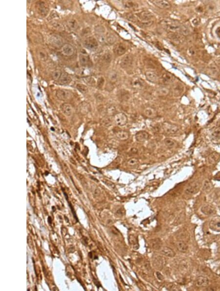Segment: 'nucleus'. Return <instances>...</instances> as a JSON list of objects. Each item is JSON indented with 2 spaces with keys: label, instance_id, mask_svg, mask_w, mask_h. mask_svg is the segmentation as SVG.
I'll use <instances>...</instances> for the list:
<instances>
[{
  "label": "nucleus",
  "instance_id": "obj_1",
  "mask_svg": "<svg viewBox=\"0 0 220 291\" xmlns=\"http://www.w3.org/2000/svg\"><path fill=\"white\" fill-rule=\"evenodd\" d=\"M161 25L166 31L172 33L180 32L183 35H187L189 31L184 26L181 25L178 21L171 19H165L161 22Z\"/></svg>",
  "mask_w": 220,
  "mask_h": 291
},
{
  "label": "nucleus",
  "instance_id": "obj_2",
  "mask_svg": "<svg viewBox=\"0 0 220 291\" xmlns=\"http://www.w3.org/2000/svg\"><path fill=\"white\" fill-rule=\"evenodd\" d=\"M137 17L139 18L138 23L143 26H149L153 24V18L154 16L152 13L148 11H143L137 14Z\"/></svg>",
  "mask_w": 220,
  "mask_h": 291
},
{
  "label": "nucleus",
  "instance_id": "obj_3",
  "mask_svg": "<svg viewBox=\"0 0 220 291\" xmlns=\"http://www.w3.org/2000/svg\"><path fill=\"white\" fill-rule=\"evenodd\" d=\"M56 96L59 100L67 101L72 99L73 98V93L69 90L66 89H58L56 92Z\"/></svg>",
  "mask_w": 220,
  "mask_h": 291
},
{
  "label": "nucleus",
  "instance_id": "obj_4",
  "mask_svg": "<svg viewBox=\"0 0 220 291\" xmlns=\"http://www.w3.org/2000/svg\"><path fill=\"white\" fill-rule=\"evenodd\" d=\"M83 46L90 50H95L98 46L97 40L94 37H88L83 41Z\"/></svg>",
  "mask_w": 220,
  "mask_h": 291
},
{
  "label": "nucleus",
  "instance_id": "obj_5",
  "mask_svg": "<svg viewBox=\"0 0 220 291\" xmlns=\"http://www.w3.org/2000/svg\"><path fill=\"white\" fill-rule=\"evenodd\" d=\"M162 127L164 132L168 134H174L179 130L177 126L169 122H164L162 123Z\"/></svg>",
  "mask_w": 220,
  "mask_h": 291
},
{
  "label": "nucleus",
  "instance_id": "obj_6",
  "mask_svg": "<svg viewBox=\"0 0 220 291\" xmlns=\"http://www.w3.org/2000/svg\"><path fill=\"white\" fill-rule=\"evenodd\" d=\"M114 120L115 123L118 126H123L127 123V116L124 113H118L114 115Z\"/></svg>",
  "mask_w": 220,
  "mask_h": 291
},
{
  "label": "nucleus",
  "instance_id": "obj_7",
  "mask_svg": "<svg viewBox=\"0 0 220 291\" xmlns=\"http://www.w3.org/2000/svg\"><path fill=\"white\" fill-rule=\"evenodd\" d=\"M201 184L199 182L196 181L190 183L186 188L185 192L188 195H194L198 193L201 188Z\"/></svg>",
  "mask_w": 220,
  "mask_h": 291
},
{
  "label": "nucleus",
  "instance_id": "obj_8",
  "mask_svg": "<svg viewBox=\"0 0 220 291\" xmlns=\"http://www.w3.org/2000/svg\"><path fill=\"white\" fill-rule=\"evenodd\" d=\"M49 42L52 46L57 48L62 47V46L64 45L62 38L57 35H50Z\"/></svg>",
  "mask_w": 220,
  "mask_h": 291
},
{
  "label": "nucleus",
  "instance_id": "obj_9",
  "mask_svg": "<svg viewBox=\"0 0 220 291\" xmlns=\"http://www.w3.org/2000/svg\"><path fill=\"white\" fill-rule=\"evenodd\" d=\"M77 110L82 115H86L91 110V106L89 103L83 101L78 105Z\"/></svg>",
  "mask_w": 220,
  "mask_h": 291
},
{
  "label": "nucleus",
  "instance_id": "obj_10",
  "mask_svg": "<svg viewBox=\"0 0 220 291\" xmlns=\"http://www.w3.org/2000/svg\"><path fill=\"white\" fill-rule=\"evenodd\" d=\"M36 4L38 12L41 15L45 16L47 14L49 10V7L46 3L43 1H38Z\"/></svg>",
  "mask_w": 220,
  "mask_h": 291
},
{
  "label": "nucleus",
  "instance_id": "obj_11",
  "mask_svg": "<svg viewBox=\"0 0 220 291\" xmlns=\"http://www.w3.org/2000/svg\"><path fill=\"white\" fill-rule=\"evenodd\" d=\"M127 50V48L126 45L123 43H120L115 45L114 47V51L115 54L117 56H122L126 53Z\"/></svg>",
  "mask_w": 220,
  "mask_h": 291
},
{
  "label": "nucleus",
  "instance_id": "obj_12",
  "mask_svg": "<svg viewBox=\"0 0 220 291\" xmlns=\"http://www.w3.org/2000/svg\"><path fill=\"white\" fill-rule=\"evenodd\" d=\"M133 57L130 54L124 56L121 60L120 65L122 68L126 69L129 68L133 63Z\"/></svg>",
  "mask_w": 220,
  "mask_h": 291
},
{
  "label": "nucleus",
  "instance_id": "obj_13",
  "mask_svg": "<svg viewBox=\"0 0 220 291\" xmlns=\"http://www.w3.org/2000/svg\"><path fill=\"white\" fill-rule=\"evenodd\" d=\"M209 280L207 277L200 276L197 277L196 280L195 285L198 288H205L208 285Z\"/></svg>",
  "mask_w": 220,
  "mask_h": 291
},
{
  "label": "nucleus",
  "instance_id": "obj_14",
  "mask_svg": "<svg viewBox=\"0 0 220 291\" xmlns=\"http://www.w3.org/2000/svg\"><path fill=\"white\" fill-rule=\"evenodd\" d=\"M62 52L64 56L70 57L75 54V48L72 45L65 44L62 47Z\"/></svg>",
  "mask_w": 220,
  "mask_h": 291
},
{
  "label": "nucleus",
  "instance_id": "obj_15",
  "mask_svg": "<svg viewBox=\"0 0 220 291\" xmlns=\"http://www.w3.org/2000/svg\"><path fill=\"white\" fill-rule=\"evenodd\" d=\"M209 226L214 231L220 232V218L216 217L212 219L209 223Z\"/></svg>",
  "mask_w": 220,
  "mask_h": 291
},
{
  "label": "nucleus",
  "instance_id": "obj_16",
  "mask_svg": "<svg viewBox=\"0 0 220 291\" xmlns=\"http://www.w3.org/2000/svg\"><path fill=\"white\" fill-rule=\"evenodd\" d=\"M143 114L146 117L150 119L156 118L158 115L156 110L152 107H146L143 111Z\"/></svg>",
  "mask_w": 220,
  "mask_h": 291
},
{
  "label": "nucleus",
  "instance_id": "obj_17",
  "mask_svg": "<svg viewBox=\"0 0 220 291\" xmlns=\"http://www.w3.org/2000/svg\"><path fill=\"white\" fill-rule=\"evenodd\" d=\"M135 138L137 141L143 142L148 140L149 138V134L145 131H140L136 133Z\"/></svg>",
  "mask_w": 220,
  "mask_h": 291
},
{
  "label": "nucleus",
  "instance_id": "obj_18",
  "mask_svg": "<svg viewBox=\"0 0 220 291\" xmlns=\"http://www.w3.org/2000/svg\"><path fill=\"white\" fill-rule=\"evenodd\" d=\"M60 85H67L69 84L72 82V78L68 73H62L61 76L58 80Z\"/></svg>",
  "mask_w": 220,
  "mask_h": 291
},
{
  "label": "nucleus",
  "instance_id": "obj_19",
  "mask_svg": "<svg viewBox=\"0 0 220 291\" xmlns=\"http://www.w3.org/2000/svg\"><path fill=\"white\" fill-rule=\"evenodd\" d=\"M174 76L169 73L165 72L162 74L161 78V81L166 85L172 83L175 81Z\"/></svg>",
  "mask_w": 220,
  "mask_h": 291
},
{
  "label": "nucleus",
  "instance_id": "obj_20",
  "mask_svg": "<svg viewBox=\"0 0 220 291\" xmlns=\"http://www.w3.org/2000/svg\"><path fill=\"white\" fill-rule=\"evenodd\" d=\"M61 111L67 116H70L72 113V107L71 104L68 103H64L60 107Z\"/></svg>",
  "mask_w": 220,
  "mask_h": 291
},
{
  "label": "nucleus",
  "instance_id": "obj_21",
  "mask_svg": "<svg viewBox=\"0 0 220 291\" xmlns=\"http://www.w3.org/2000/svg\"><path fill=\"white\" fill-rule=\"evenodd\" d=\"M184 90L183 85L180 83H177L174 85L172 88L173 94L175 97H178L182 94Z\"/></svg>",
  "mask_w": 220,
  "mask_h": 291
},
{
  "label": "nucleus",
  "instance_id": "obj_22",
  "mask_svg": "<svg viewBox=\"0 0 220 291\" xmlns=\"http://www.w3.org/2000/svg\"><path fill=\"white\" fill-rule=\"evenodd\" d=\"M145 76L147 80L152 83L158 82L159 79L157 74L153 71H147L145 72Z\"/></svg>",
  "mask_w": 220,
  "mask_h": 291
},
{
  "label": "nucleus",
  "instance_id": "obj_23",
  "mask_svg": "<svg viewBox=\"0 0 220 291\" xmlns=\"http://www.w3.org/2000/svg\"><path fill=\"white\" fill-rule=\"evenodd\" d=\"M151 2L157 7L162 9H168L170 8L171 4L166 1H151Z\"/></svg>",
  "mask_w": 220,
  "mask_h": 291
},
{
  "label": "nucleus",
  "instance_id": "obj_24",
  "mask_svg": "<svg viewBox=\"0 0 220 291\" xmlns=\"http://www.w3.org/2000/svg\"><path fill=\"white\" fill-rule=\"evenodd\" d=\"M116 137L121 141H126L130 137V134L125 130H119L115 133Z\"/></svg>",
  "mask_w": 220,
  "mask_h": 291
},
{
  "label": "nucleus",
  "instance_id": "obj_25",
  "mask_svg": "<svg viewBox=\"0 0 220 291\" xmlns=\"http://www.w3.org/2000/svg\"><path fill=\"white\" fill-rule=\"evenodd\" d=\"M176 247L180 252H186L188 250V245L186 242L183 240L178 241L176 243Z\"/></svg>",
  "mask_w": 220,
  "mask_h": 291
},
{
  "label": "nucleus",
  "instance_id": "obj_26",
  "mask_svg": "<svg viewBox=\"0 0 220 291\" xmlns=\"http://www.w3.org/2000/svg\"><path fill=\"white\" fill-rule=\"evenodd\" d=\"M132 84L133 87L137 89H142L143 87H144L145 85V82L144 81L139 78H137L133 79Z\"/></svg>",
  "mask_w": 220,
  "mask_h": 291
},
{
  "label": "nucleus",
  "instance_id": "obj_27",
  "mask_svg": "<svg viewBox=\"0 0 220 291\" xmlns=\"http://www.w3.org/2000/svg\"><path fill=\"white\" fill-rule=\"evenodd\" d=\"M201 211L203 213L207 215H212L215 213L214 208L210 205H204L201 209Z\"/></svg>",
  "mask_w": 220,
  "mask_h": 291
},
{
  "label": "nucleus",
  "instance_id": "obj_28",
  "mask_svg": "<svg viewBox=\"0 0 220 291\" xmlns=\"http://www.w3.org/2000/svg\"><path fill=\"white\" fill-rule=\"evenodd\" d=\"M118 98L122 101H127L130 98V94L127 90H121L118 93Z\"/></svg>",
  "mask_w": 220,
  "mask_h": 291
},
{
  "label": "nucleus",
  "instance_id": "obj_29",
  "mask_svg": "<svg viewBox=\"0 0 220 291\" xmlns=\"http://www.w3.org/2000/svg\"><path fill=\"white\" fill-rule=\"evenodd\" d=\"M162 252L164 255H165L166 256L169 257H173L176 255V254L174 252V251L168 247H165L163 248L162 250Z\"/></svg>",
  "mask_w": 220,
  "mask_h": 291
},
{
  "label": "nucleus",
  "instance_id": "obj_30",
  "mask_svg": "<svg viewBox=\"0 0 220 291\" xmlns=\"http://www.w3.org/2000/svg\"><path fill=\"white\" fill-rule=\"evenodd\" d=\"M220 159V155L218 153H214L211 154L208 158V162L211 164H215L219 161Z\"/></svg>",
  "mask_w": 220,
  "mask_h": 291
},
{
  "label": "nucleus",
  "instance_id": "obj_31",
  "mask_svg": "<svg viewBox=\"0 0 220 291\" xmlns=\"http://www.w3.org/2000/svg\"><path fill=\"white\" fill-rule=\"evenodd\" d=\"M79 61L81 65L83 66H87L89 64L90 58L87 55L80 54L79 56Z\"/></svg>",
  "mask_w": 220,
  "mask_h": 291
},
{
  "label": "nucleus",
  "instance_id": "obj_32",
  "mask_svg": "<svg viewBox=\"0 0 220 291\" xmlns=\"http://www.w3.org/2000/svg\"><path fill=\"white\" fill-rule=\"evenodd\" d=\"M208 73L211 76L217 77L219 75V70L215 65H211L208 69Z\"/></svg>",
  "mask_w": 220,
  "mask_h": 291
},
{
  "label": "nucleus",
  "instance_id": "obj_33",
  "mask_svg": "<svg viewBox=\"0 0 220 291\" xmlns=\"http://www.w3.org/2000/svg\"><path fill=\"white\" fill-rule=\"evenodd\" d=\"M151 245L155 250H161L162 248V242L159 238L155 239L154 240H152Z\"/></svg>",
  "mask_w": 220,
  "mask_h": 291
},
{
  "label": "nucleus",
  "instance_id": "obj_34",
  "mask_svg": "<svg viewBox=\"0 0 220 291\" xmlns=\"http://www.w3.org/2000/svg\"><path fill=\"white\" fill-rule=\"evenodd\" d=\"M106 42L109 44H113L116 41V37L115 35L110 32H108L106 35Z\"/></svg>",
  "mask_w": 220,
  "mask_h": 291
},
{
  "label": "nucleus",
  "instance_id": "obj_35",
  "mask_svg": "<svg viewBox=\"0 0 220 291\" xmlns=\"http://www.w3.org/2000/svg\"><path fill=\"white\" fill-rule=\"evenodd\" d=\"M165 145L169 148H174L176 146V142L174 140H172L170 138L165 139L164 140Z\"/></svg>",
  "mask_w": 220,
  "mask_h": 291
},
{
  "label": "nucleus",
  "instance_id": "obj_36",
  "mask_svg": "<svg viewBox=\"0 0 220 291\" xmlns=\"http://www.w3.org/2000/svg\"><path fill=\"white\" fill-rule=\"evenodd\" d=\"M67 25L71 29L75 30L78 27V25L76 20L75 19H71L68 20L67 22Z\"/></svg>",
  "mask_w": 220,
  "mask_h": 291
},
{
  "label": "nucleus",
  "instance_id": "obj_37",
  "mask_svg": "<svg viewBox=\"0 0 220 291\" xmlns=\"http://www.w3.org/2000/svg\"><path fill=\"white\" fill-rule=\"evenodd\" d=\"M158 94L160 96H167L169 93V90L168 88L165 87H161L158 89L157 91Z\"/></svg>",
  "mask_w": 220,
  "mask_h": 291
},
{
  "label": "nucleus",
  "instance_id": "obj_38",
  "mask_svg": "<svg viewBox=\"0 0 220 291\" xmlns=\"http://www.w3.org/2000/svg\"><path fill=\"white\" fill-rule=\"evenodd\" d=\"M108 78L111 83H115L118 80V75L115 72H112L109 74Z\"/></svg>",
  "mask_w": 220,
  "mask_h": 291
},
{
  "label": "nucleus",
  "instance_id": "obj_39",
  "mask_svg": "<svg viewBox=\"0 0 220 291\" xmlns=\"http://www.w3.org/2000/svg\"><path fill=\"white\" fill-rule=\"evenodd\" d=\"M76 88H77L78 90L82 94H86V93L88 92V88L87 86H86L85 85L80 84V83L77 84L76 85Z\"/></svg>",
  "mask_w": 220,
  "mask_h": 291
},
{
  "label": "nucleus",
  "instance_id": "obj_40",
  "mask_svg": "<svg viewBox=\"0 0 220 291\" xmlns=\"http://www.w3.org/2000/svg\"><path fill=\"white\" fill-rule=\"evenodd\" d=\"M124 6L125 7L127 8H135L137 7V4H136L135 2L133 1H124Z\"/></svg>",
  "mask_w": 220,
  "mask_h": 291
},
{
  "label": "nucleus",
  "instance_id": "obj_41",
  "mask_svg": "<svg viewBox=\"0 0 220 291\" xmlns=\"http://www.w3.org/2000/svg\"><path fill=\"white\" fill-rule=\"evenodd\" d=\"M51 26L54 29L59 31H62L64 30V27L62 24L57 21H54L51 23Z\"/></svg>",
  "mask_w": 220,
  "mask_h": 291
},
{
  "label": "nucleus",
  "instance_id": "obj_42",
  "mask_svg": "<svg viewBox=\"0 0 220 291\" xmlns=\"http://www.w3.org/2000/svg\"><path fill=\"white\" fill-rule=\"evenodd\" d=\"M38 57L39 59L42 61H46L48 58L47 54L44 50H41L38 51Z\"/></svg>",
  "mask_w": 220,
  "mask_h": 291
},
{
  "label": "nucleus",
  "instance_id": "obj_43",
  "mask_svg": "<svg viewBox=\"0 0 220 291\" xmlns=\"http://www.w3.org/2000/svg\"><path fill=\"white\" fill-rule=\"evenodd\" d=\"M127 163L128 166L133 167L136 166L139 164V160L136 158H131L128 160Z\"/></svg>",
  "mask_w": 220,
  "mask_h": 291
},
{
  "label": "nucleus",
  "instance_id": "obj_44",
  "mask_svg": "<svg viewBox=\"0 0 220 291\" xmlns=\"http://www.w3.org/2000/svg\"><path fill=\"white\" fill-rule=\"evenodd\" d=\"M212 137L216 140H220V127L216 128L212 132Z\"/></svg>",
  "mask_w": 220,
  "mask_h": 291
},
{
  "label": "nucleus",
  "instance_id": "obj_45",
  "mask_svg": "<svg viewBox=\"0 0 220 291\" xmlns=\"http://www.w3.org/2000/svg\"><path fill=\"white\" fill-rule=\"evenodd\" d=\"M84 80L85 82L89 85L93 86L96 83V81H94V79L91 76L86 77V78H84Z\"/></svg>",
  "mask_w": 220,
  "mask_h": 291
},
{
  "label": "nucleus",
  "instance_id": "obj_46",
  "mask_svg": "<svg viewBox=\"0 0 220 291\" xmlns=\"http://www.w3.org/2000/svg\"><path fill=\"white\" fill-rule=\"evenodd\" d=\"M106 112L109 115H114L116 112V108L114 105H110L107 108Z\"/></svg>",
  "mask_w": 220,
  "mask_h": 291
},
{
  "label": "nucleus",
  "instance_id": "obj_47",
  "mask_svg": "<svg viewBox=\"0 0 220 291\" xmlns=\"http://www.w3.org/2000/svg\"><path fill=\"white\" fill-rule=\"evenodd\" d=\"M96 36L97 40L100 43H104L106 42V36L104 35L103 34H96Z\"/></svg>",
  "mask_w": 220,
  "mask_h": 291
},
{
  "label": "nucleus",
  "instance_id": "obj_48",
  "mask_svg": "<svg viewBox=\"0 0 220 291\" xmlns=\"http://www.w3.org/2000/svg\"><path fill=\"white\" fill-rule=\"evenodd\" d=\"M127 18L129 20V21L133 22H138L139 21V19L137 18V16H136L134 15L133 14H128L127 16Z\"/></svg>",
  "mask_w": 220,
  "mask_h": 291
},
{
  "label": "nucleus",
  "instance_id": "obj_49",
  "mask_svg": "<svg viewBox=\"0 0 220 291\" xmlns=\"http://www.w3.org/2000/svg\"><path fill=\"white\" fill-rule=\"evenodd\" d=\"M95 30L97 34H103L105 32V29L102 26H97L95 28Z\"/></svg>",
  "mask_w": 220,
  "mask_h": 291
},
{
  "label": "nucleus",
  "instance_id": "obj_50",
  "mask_svg": "<svg viewBox=\"0 0 220 291\" xmlns=\"http://www.w3.org/2000/svg\"><path fill=\"white\" fill-rule=\"evenodd\" d=\"M104 83H105V79H104L103 77L101 76V77L98 78V79H97V86H98V87H102L104 85Z\"/></svg>",
  "mask_w": 220,
  "mask_h": 291
},
{
  "label": "nucleus",
  "instance_id": "obj_51",
  "mask_svg": "<svg viewBox=\"0 0 220 291\" xmlns=\"http://www.w3.org/2000/svg\"><path fill=\"white\" fill-rule=\"evenodd\" d=\"M61 73H62L61 72H60L59 71H54V72L53 73V78L54 80H58V79H59L60 76H61Z\"/></svg>",
  "mask_w": 220,
  "mask_h": 291
},
{
  "label": "nucleus",
  "instance_id": "obj_52",
  "mask_svg": "<svg viewBox=\"0 0 220 291\" xmlns=\"http://www.w3.org/2000/svg\"><path fill=\"white\" fill-rule=\"evenodd\" d=\"M129 241L131 244L134 245H137V237H134V236L131 235L129 237Z\"/></svg>",
  "mask_w": 220,
  "mask_h": 291
},
{
  "label": "nucleus",
  "instance_id": "obj_53",
  "mask_svg": "<svg viewBox=\"0 0 220 291\" xmlns=\"http://www.w3.org/2000/svg\"><path fill=\"white\" fill-rule=\"evenodd\" d=\"M112 60V57L111 55L109 54H104L103 57V60L105 61L106 62L110 63L111 61Z\"/></svg>",
  "mask_w": 220,
  "mask_h": 291
},
{
  "label": "nucleus",
  "instance_id": "obj_54",
  "mask_svg": "<svg viewBox=\"0 0 220 291\" xmlns=\"http://www.w3.org/2000/svg\"><path fill=\"white\" fill-rule=\"evenodd\" d=\"M69 207L71 208V211H72V214H73L74 218H75V220L77 222H78V219L77 217V215H76V213H75V209L73 208V207H72V205L71 204V203L69 202Z\"/></svg>",
  "mask_w": 220,
  "mask_h": 291
},
{
  "label": "nucleus",
  "instance_id": "obj_55",
  "mask_svg": "<svg viewBox=\"0 0 220 291\" xmlns=\"http://www.w3.org/2000/svg\"><path fill=\"white\" fill-rule=\"evenodd\" d=\"M189 53L190 54H191V56L194 55L196 53L195 50L193 48L190 47L189 48Z\"/></svg>",
  "mask_w": 220,
  "mask_h": 291
},
{
  "label": "nucleus",
  "instance_id": "obj_56",
  "mask_svg": "<svg viewBox=\"0 0 220 291\" xmlns=\"http://www.w3.org/2000/svg\"><path fill=\"white\" fill-rule=\"evenodd\" d=\"M156 276H157V277H158V279L159 280H163L164 277H163V276L160 273H159V272H156Z\"/></svg>",
  "mask_w": 220,
  "mask_h": 291
},
{
  "label": "nucleus",
  "instance_id": "obj_57",
  "mask_svg": "<svg viewBox=\"0 0 220 291\" xmlns=\"http://www.w3.org/2000/svg\"><path fill=\"white\" fill-rule=\"evenodd\" d=\"M96 99L99 100V101H102L103 99V97L100 94H98L96 95Z\"/></svg>",
  "mask_w": 220,
  "mask_h": 291
},
{
  "label": "nucleus",
  "instance_id": "obj_58",
  "mask_svg": "<svg viewBox=\"0 0 220 291\" xmlns=\"http://www.w3.org/2000/svg\"><path fill=\"white\" fill-rule=\"evenodd\" d=\"M216 34L217 35V36H218V37L219 38V39H220V27H218L216 29Z\"/></svg>",
  "mask_w": 220,
  "mask_h": 291
},
{
  "label": "nucleus",
  "instance_id": "obj_59",
  "mask_svg": "<svg viewBox=\"0 0 220 291\" xmlns=\"http://www.w3.org/2000/svg\"><path fill=\"white\" fill-rule=\"evenodd\" d=\"M51 221H52V220H51V217H49V218H48V223H49L50 224H51Z\"/></svg>",
  "mask_w": 220,
  "mask_h": 291
}]
</instances>
